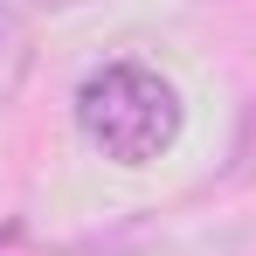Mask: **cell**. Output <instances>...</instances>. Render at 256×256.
<instances>
[{
    "label": "cell",
    "mask_w": 256,
    "mask_h": 256,
    "mask_svg": "<svg viewBox=\"0 0 256 256\" xmlns=\"http://www.w3.org/2000/svg\"><path fill=\"white\" fill-rule=\"evenodd\" d=\"M42 7H76V0H42Z\"/></svg>",
    "instance_id": "3957f363"
},
{
    "label": "cell",
    "mask_w": 256,
    "mask_h": 256,
    "mask_svg": "<svg viewBox=\"0 0 256 256\" xmlns=\"http://www.w3.org/2000/svg\"><path fill=\"white\" fill-rule=\"evenodd\" d=\"M76 132L118 166H152L180 138V90L152 62H97L76 84Z\"/></svg>",
    "instance_id": "6da1fadb"
},
{
    "label": "cell",
    "mask_w": 256,
    "mask_h": 256,
    "mask_svg": "<svg viewBox=\"0 0 256 256\" xmlns=\"http://www.w3.org/2000/svg\"><path fill=\"white\" fill-rule=\"evenodd\" d=\"M28 62H35V35H28V21L0 0V111L21 97V84H28Z\"/></svg>",
    "instance_id": "7a4b0ae2"
}]
</instances>
